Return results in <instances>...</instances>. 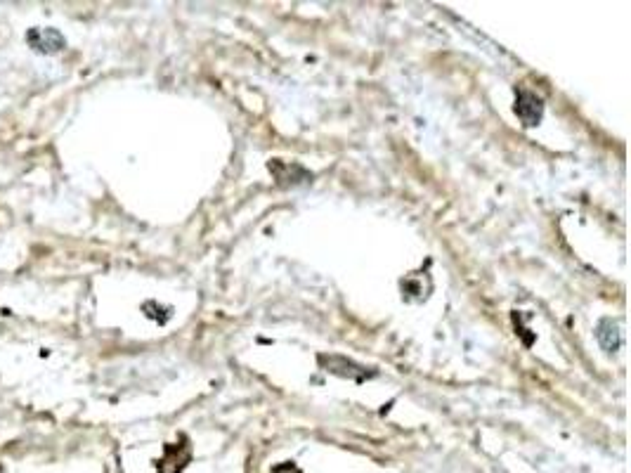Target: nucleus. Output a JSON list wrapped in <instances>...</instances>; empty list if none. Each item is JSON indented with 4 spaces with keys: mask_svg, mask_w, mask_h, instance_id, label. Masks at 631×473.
Returning a JSON list of instances; mask_svg holds the SVG:
<instances>
[{
    "mask_svg": "<svg viewBox=\"0 0 631 473\" xmlns=\"http://www.w3.org/2000/svg\"><path fill=\"white\" fill-rule=\"evenodd\" d=\"M320 365L327 369V372L336 374V377L357 381V384H362V381L376 377L374 369H372V372H367V367L355 365L353 360L341 358V355H320Z\"/></svg>",
    "mask_w": 631,
    "mask_h": 473,
    "instance_id": "1",
    "label": "nucleus"
},
{
    "mask_svg": "<svg viewBox=\"0 0 631 473\" xmlns=\"http://www.w3.org/2000/svg\"><path fill=\"white\" fill-rule=\"evenodd\" d=\"M516 116L523 121V126L535 128L544 116V100L532 90L520 88L516 97Z\"/></svg>",
    "mask_w": 631,
    "mask_h": 473,
    "instance_id": "2",
    "label": "nucleus"
},
{
    "mask_svg": "<svg viewBox=\"0 0 631 473\" xmlns=\"http://www.w3.org/2000/svg\"><path fill=\"white\" fill-rule=\"evenodd\" d=\"M26 41H29L31 48L36 50V53H60V50H64V36L60 34L57 29H31L29 36H26Z\"/></svg>",
    "mask_w": 631,
    "mask_h": 473,
    "instance_id": "3",
    "label": "nucleus"
},
{
    "mask_svg": "<svg viewBox=\"0 0 631 473\" xmlns=\"http://www.w3.org/2000/svg\"><path fill=\"white\" fill-rule=\"evenodd\" d=\"M596 336H598V341H601V346L606 348L608 353L620 351L622 329H620V325H617L615 320H603L601 325H598V329H596Z\"/></svg>",
    "mask_w": 631,
    "mask_h": 473,
    "instance_id": "4",
    "label": "nucleus"
}]
</instances>
